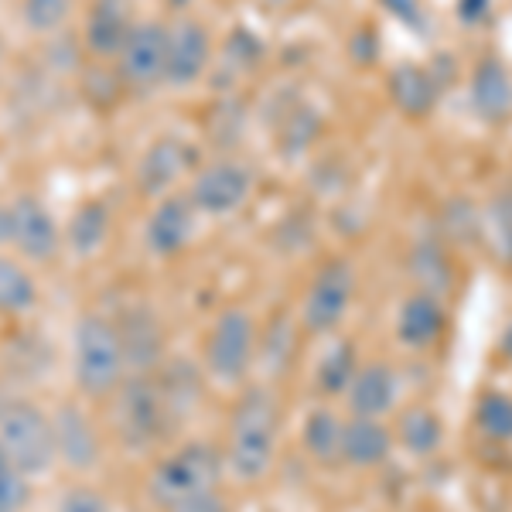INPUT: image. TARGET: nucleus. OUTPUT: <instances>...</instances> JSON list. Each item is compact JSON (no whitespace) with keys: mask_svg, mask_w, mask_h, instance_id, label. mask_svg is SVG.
Masks as SVG:
<instances>
[{"mask_svg":"<svg viewBox=\"0 0 512 512\" xmlns=\"http://www.w3.org/2000/svg\"><path fill=\"white\" fill-rule=\"evenodd\" d=\"M171 11H185V7H192V0H168Z\"/></svg>","mask_w":512,"mask_h":512,"instance_id":"e433bc0d","label":"nucleus"},{"mask_svg":"<svg viewBox=\"0 0 512 512\" xmlns=\"http://www.w3.org/2000/svg\"><path fill=\"white\" fill-rule=\"evenodd\" d=\"M280 437V407L274 393L256 386L236 400L229 417L226 465L239 482H260L274 468Z\"/></svg>","mask_w":512,"mask_h":512,"instance_id":"f257e3e1","label":"nucleus"},{"mask_svg":"<svg viewBox=\"0 0 512 512\" xmlns=\"http://www.w3.org/2000/svg\"><path fill=\"white\" fill-rule=\"evenodd\" d=\"M441 79L417 62H403L390 72V99L393 106L410 120H424L441 103Z\"/></svg>","mask_w":512,"mask_h":512,"instance_id":"6ab92c4d","label":"nucleus"},{"mask_svg":"<svg viewBox=\"0 0 512 512\" xmlns=\"http://www.w3.org/2000/svg\"><path fill=\"white\" fill-rule=\"evenodd\" d=\"M7 468H14L11 461H7V454H4V448H0V472H7Z\"/></svg>","mask_w":512,"mask_h":512,"instance_id":"4c0bfd02","label":"nucleus"},{"mask_svg":"<svg viewBox=\"0 0 512 512\" xmlns=\"http://www.w3.org/2000/svg\"><path fill=\"white\" fill-rule=\"evenodd\" d=\"M52 427H55V458H62L65 465H72L76 472H86L99 461V434L93 427V420L82 414L79 407L65 403L59 407V414L52 417Z\"/></svg>","mask_w":512,"mask_h":512,"instance_id":"dca6fc26","label":"nucleus"},{"mask_svg":"<svg viewBox=\"0 0 512 512\" xmlns=\"http://www.w3.org/2000/svg\"><path fill=\"white\" fill-rule=\"evenodd\" d=\"M164 52H168V24L137 21L117 52V72L130 89L144 93L164 82Z\"/></svg>","mask_w":512,"mask_h":512,"instance_id":"1a4fd4ad","label":"nucleus"},{"mask_svg":"<svg viewBox=\"0 0 512 512\" xmlns=\"http://www.w3.org/2000/svg\"><path fill=\"white\" fill-rule=\"evenodd\" d=\"M355 267L349 260H328L311 280L301 304V325L311 335H332L345 321L355 297Z\"/></svg>","mask_w":512,"mask_h":512,"instance_id":"0eeeda50","label":"nucleus"},{"mask_svg":"<svg viewBox=\"0 0 512 512\" xmlns=\"http://www.w3.org/2000/svg\"><path fill=\"white\" fill-rule=\"evenodd\" d=\"M492 14V0H458V21L461 24H482Z\"/></svg>","mask_w":512,"mask_h":512,"instance_id":"72a5a7b5","label":"nucleus"},{"mask_svg":"<svg viewBox=\"0 0 512 512\" xmlns=\"http://www.w3.org/2000/svg\"><path fill=\"white\" fill-rule=\"evenodd\" d=\"M253 185V168H246L239 161H216L198 171L188 198H192L195 212H202V216H233L250 202Z\"/></svg>","mask_w":512,"mask_h":512,"instance_id":"6e6552de","label":"nucleus"},{"mask_svg":"<svg viewBox=\"0 0 512 512\" xmlns=\"http://www.w3.org/2000/svg\"><path fill=\"white\" fill-rule=\"evenodd\" d=\"M120 400H117V431L120 441L130 451H147L154 444H161L171 431V417L175 407L168 400L164 383L147 376H130L120 383Z\"/></svg>","mask_w":512,"mask_h":512,"instance_id":"20e7f679","label":"nucleus"},{"mask_svg":"<svg viewBox=\"0 0 512 512\" xmlns=\"http://www.w3.org/2000/svg\"><path fill=\"white\" fill-rule=\"evenodd\" d=\"M468 99H472L478 120L506 123L512 117V72L499 59L485 55L475 65L472 82H468Z\"/></svg>","mask_w":512,"mask_h":512,"instance_id":"f3484780","label":"nucleus"},{"mask_svg":"<svg viewBox=\"0 0 512 512\" xmlns=\"http://www.w3.org/2000/svg\"><path fill=\"white\" fill-rule=\"evenodd\" d=\"M110 229H113L110 209L93 198V202H86L76 209L69 229H65V239H69V246L76 256H96L106 246V239H110Z\"/></svg>","mask_w":512,"mask_h":512,"instance_id":"b1692460","label":"nucleus"},{"mask_svg":"<svg viewBox=\"0 0 512 512\" xmlns=\"http://www.w3.org/2000/svg\"><path fill=\"white\" fill-rule=\"evenodd\" d=\"M396 396H400V379L390 362H366L355 369L349 390H345V403H349L352 417L383 420L386 414H393Z\"/></svg>","mask_w":512,"mask_h":512,"instance_id":"2eb2a0df","label":"nucleus"},{"mask_svg":"<svg viewBox=\"0 0 512 512\" xmlns=\"http://www.w3.org/2000/svg\"><path fill=\"white\" fill-rule=\"evenodd\" d=\"M7 209H11V246L21 256L48 263L59 253L62 229L52 212L45 209V202H38L35 195H18L14 202H7Z\"/></svg>","mask_w":512,"mask_h":512,"instance_id":"9b49d317","label":"nucleus"},{"mask_svg":"<svg viewBox=\"0 0 512 512\" xmlns=\"http://www.w3.org/2000/svg\"><path fill=\"white\" fill-rule=\"evenodd\" d=\"M448 301L427 291H414L403 297L400 315H396V338L410 352H431L448 335Z\"/></svg>","mask_w":512,"mask_h":512,"instance_id":"f8f14e48","label":"nucleus"},{"mask_svg":"<svg viewBox=\"0 0 512 512\" xmlns=\"http://www.w3.org/2000/svg\"><path fill=\"white\" fill-rule=\"evenodd\" d=\"M168 512H229V506L216 489V492H205V495H195V499L178 502V506H171Z\"/></svg>","mask_w":512,"mask_h":512,"instance_id":"473e14b6","label":"nucleus"},{"mask_svg":"<svg viewBox=\"0 0 512 512\" xmlns=\"http://www.w3.org/2000/svg\"><path fill=\"white\" fill-rule=\"evenodd\" d=\"M195 205L188 195H164L158 198V205L151 209L147 216V229H144V239H147V250L161 260L168 256H178L192 243L195 236Z\"/></svg>","mask_w":512,"mask_h":512,"instance_id":"ddd939ff","label":"nucleus"},{"mask_svg":"<svg viewBox=\"0 0 512 512\" xmlns=\"http://www.w3.org/2000/svg\"><path fill=\"white\" fill-rule=\"evenodd\" d=\"M407 270L417 280V291L437 294L444 301L454 291V263L437 239H420V243H414V250L407 256Z\"/></svg>","mask_w":512,"mask_h":512,"instance_id":"5701e85b","label":"nucleus"},{"mask_svg":"<svg viewBox=\"0 0 512 512\" xmlns=\"http://www.w3.org/2000/svg\"><path fill=\"white\" fill-rule=\"evenodd\" d=\"M188 164H192V158H188V144H181L175 137L154 140V144L144 151V158L137 161L134 181L144 195L164 198L168 188L188 171Z\"/></svg>","mask_w":512,"mask_h":512,"instance_id":"a211bd4d","label":"nucleus"},{"mask_svg":"<svg viewBox=\"0 0 512 512\" xmlns=\"http://www.w3.org/2000/svg\"><path fill=\"white\" fill-rule=\"evenodd\" d=\"M127 11H130L127 0H93V4H89L82 45H86L96 59H117L130 28H134Z\"/></svg>","mask_w":512,"mask_h":512,"instance_id":"aec40b11","label":"nucleus"},{"mask_svg":"<svg viewBox=\"0 0 512 512\" xmlns=\"http://www.w3.org/2000/svg\"><path fill=\"white\" fill-rule=\"evenodd\" d=\"M117 332L123 342V355H127V369H134V376H147L164 366V328L154 311L130 308L117 321Z\"/></svg>","mask_w":512,"mask_h":512,"instance_id":"4468645a","label":"nucleus"},{"mask_svg":"<svg viewBox=\"0 0 512 512\" xmlns=\"http://www.w3.org/2000/svg\"><path fill=\"white\" fill-rule=\"evenodd\" d=\"M38 304V284L14 256L0 253V315L18 318Z\"/></svg>","mask_w":512,"mask_h":512,"instance_id":"bb28decb","label":"nucleus"},{"mask_svg":"<svg viewBox=\"0 0 512 512\" xmlns=\"http://www.w3.org/2000/svg\"><path fill=\"white\" fill-rule=\"evenodd\" d=\"M59 512H113L110 506H106V499L93 489H69L62 495L59 502Z\"/></svg>","mask_w":512,"mask_h":512,"instance_id":"2f4dec72","label":"nucleus"},{"mask_svg":"<svg viewBox=\"0 0 512 512\" xmlns=\"http://www.w3.org/2000/svg\"><path fill=\"white\" fill-rule=\"evenodd\" d=\"M212 65V35L198 18L181 14L168 24V52H164V82L175 89L195 86Z\"/></svg>","mask_w":512,"mask_h":512,"instance_id":"9d476101","label":"nucleus"},{"mask_svg":"<svg viewBox=\"0 0 512 512\" xmlns=\"http://www.w3.org/2000/svg\"><path fill=\"white\" fill-rule=\"evenodd\" d=\"M499 355L512 366V321L506 328H502V335H499Z\"/></svg>","mask_w":512,"mask_h":512,"instance_id":"c9c22d12","label":"nucleus"},{"mask_svg":"<svg viewBox=\"0 0 512 512\" xmlns=\"http://www.w3.org/2000/svg\"><path fill=\"white\" fill-rule=\"evenodd\" d=\"M0 59H4V41H0Z\"/></svg>","mask_w":512,"mask_h":512,"instance_id":"58836bf2","label":"nucleus"},{"mask_svg":"<svg viewBox=\"0 0 512 512\" xmlns=\"http://www.w3.org/2000/svg\"><path fill=\"white\" fill-rule=\"evenodd\" d=\"M0 448L21 475H41L55 461L52 417L31 400L4 396L0 400Z\"/></svg>","mask_w":512,"mask_h":512,"instance_id":"7ed1b4c3","label":"nucleus"},{"mask_svg":"<svg viewBox=\"0 0 512 512\" xmlns=\"http://www.w3.org/2000/svg\"><path fill=\"white\" fill-rule=\"evenodd\" d=\"M355 369H359V352L352 342H335L318 362V390L325 396H345Z\"/></svg>","mask_w":512,"mask_h":512,"instance_id":"cd10ccee","label":"nucleus"},{"mask_svg":"<svg viewBox=\"0 0 512 512\" xmlns=\"http://www.w3.org/2000/svg\"><path fill=\"white\" fill-rule=\"evenodd\" d=\"M342 431H345V420H338L335 410L328 407L311 410L308 420H304V451H308V458L318 461V465L342 461Z\"/></svg>","mask_w":512,"mask_h":512,"instance_id":"393cba45","label":"nucleus"},{"mask_svg":"<svg viewBox=\"0 0 512 512\" xmlns=\"http://www.w3.org/2000/svg\"><path fill=\"white\" fill-rule=\"evenodd\" d=\"M475 427L489 441L512 444V396L502 390H485L475 403Z\"/></svg>","mask_w":512,"mask_h":512,"instance_id":"c85d7f7f","label":"nucleus"},{"mask_svg":"<svg viewBox=\"0 0 512 512\" xmlns=\"http://www.w3.org/2000/svg\"><path fill=\"white\" fill-rule=\"evenodd\" d=\"M72 376L76 386L93 400L113 396L127 376V355L117 332V321L103 315L79 318L72 332Z\"/></svg>","mask_w":512,"mask_h":512,"instance_id":"f03ea898","label":"nucleus"},{"mask_svg":"<svg viewBox=\"0 0 512 512\" xmlns=\"http://www.w3.org/2000/svg\"><path fill=\"white\" fill-rule=\"evenodd\" d=\"M396 448V437L383 420L376 417H352L342 431V461L352 468H376Z\"/></svg>","mask_w":512,"mask_h":512,"instance_id":"412c9836","label":"nucleus"},{"mask_svg":"<svg viewBox=\"0 0 512 512\" xmlns=\"http://www.w3.org/2000/svg\"><path fill=\"white\" fill-rule=\"evenodd\" d=\"M256 349H260L256 321L243 308H229L216 318L209 342H205V369L216 383L236 386L253 369Z\"/></svg>","mask_w":512,"mask_h":512,"instance_id":"423d86ee","label":"nucleus"},{"mask_svg":"<svg viewBox=\"0 0 512 512\" xmlns=\"http://www.w3.org/2000/svg\"><path fill=\"white\" fill-rule=\"evenodd\" d=\"M379 7H383L393 21H400L403 28L417 31V35L427 31V11L420 0H379Z\"/></svg>","mask_w":512,"mask_h":512,"instance_id":"7c9ffc66","label":"nucleus"},{"mask_svg":"<svg viewBox=\"0 0 512 512\" xmlns=\"http://www.w3.org/2000/svg\"><path fill=\"white\" fill-rule=\"evenodd\" d=\"M0 246H11V209L0 205Z\"/></svg>","mask_w":512,"mask_h":512,"instance_id":"f704fd0d","label":"nucleus"},{"mask_svg":"<svg viewBox=\"0 0 512 512\" xmlns=\"http://www.w3.org/2000/svg\"><path fill=\"white\" fill-rule=\"evenodd\" d=\"M482 236L495 260L512 270V185H502L482 209Z\"/></svg>","mask_w":512,"mask_h":512,"instance_id":"a878e982","label":"nucleus"},{"mask_svg":"<svg viewBox=\"0 0 512 512\" xmlns=\"http://www.w3.org/2000/svg\"><path fill=\"white\" fill-rule=\"evenodd\" d=\"M76 11V0H21V21L35 35H55Z\"/></svg>","mask_w":512,"mask_h":512,"instance_id":"c756f323","label":"nucleus"},{"mask_svg":"<svg viewBox=\"0 0 512 512\" xmlns=\"http://www.w3.org/2000/svg\"><path fill=\"white\" fill-rule=\"evenodd\" d=\"M393 437L410 458H431V454L441 451V444H444V420L437 410L417 403V407H407L400 414Z\"/></svg>","mask_w":512,"mask_h":512,"instance_id":"4be33fe9","label":"nucleus"},{"mask_svg":"<svg viewBox=\"0 0 512 512\" xmlns=\"http://www.w3.org/2000/svg\"><path fill=\"white\" fill-rule=\"evenodd\" d=\"M222 478V454L212 444H185L158 461L151 475V499L168 512L171 506L195 495L216 492Z\"/></svg>","mask_w":512,"mask_h":512,"instance_id":"39448f33","label":"nucleus"}]
</instances>
